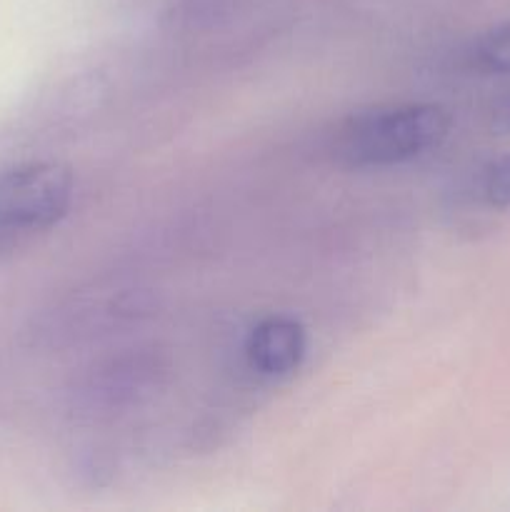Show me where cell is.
Here are the masks:
<instances>
[{
    "label": "cell",
    "instance_id": "6da1fadb",
    "mask_svg": "<svg viewBox=\"0 0 510 512\" xmlns=\"http://www.w3.org/2000/svg\"><path fill=\"white\" fill-rule=\"evenodd\" d=\"M450 133L440 105H383L350 115L333 138V153L350 168H390L418 160L438 148Z\"/></svg>",
    "mask_w": 510,
    "mask_h": 512
},
{
    "label": "cell",
    "instance_id": "7a4b0ae2",
    "mask_svg": "<svg viewBox=\"0 0 510 512\" xmlns=\"http://www.w3.org/2000/svg\"><path fill=\"white\" fill-rule=\"evenodd\" d=\"M73 203V173L50 160L0 170V253L48 233Z\"/></svg>",
    "mask_w": 510,
    "mask_h": 512
},
{
    "label": "cell",
    "instance_id": "3957f363",
    "mask_svg": "<svg viewBox=\"0 0 510 512\" xmlns=\"http://www.w3.org/2000/svg\"><path fill=\"white\" fill-rule=\"evenodd\" d=\"M308 338L305 328L288 315L263 318L245 340V358L250 368L265 378H285L295 373L305 358Z\"/></svg>",
    "mask_w": 510,
    "mask_h": 512
},
{
    "label": "cell",
    "instance_id": "277c9868",
    "mask_svg": "<svg viewBox=\"0 0 510 512\" xmlns=\"http://www.w3.org/2000/svg\"><path fill=\"white\" fill-rule=\"evenodd\" d=\"M473 65L485 73L510 75V23L498 25L475 40Z\"/></svg>",
    "mask_w": 510,
    "mask_h": 512
},
{
    "label": "cell",
    "instance_id": "5b68a950",
    "mask_svg": "<svg viewBox=\"0 0 510 512\" xmlns=\"http://www.w3.org/2000/svg\"><path fill=\"white\" fill-rule=\"evenodd\" d=\"M480 193L485 203L498 210H510V153L490 160L480 175Z\"/></svg>",
    "mask_w": 510,
    "mask_h": 512
},
{
    "label": "cell",
    "instance_id": "8992f818",
    "mask_svg": "<svg viewBox=\"0 0 510 512\" xmlns=\"http://www.w3.org/2000/svg\"><path fill=\"white\" fill-rule=\"evenodd\" d=\"M505 125H508V128H510V103L505 105Z\"/></svg>",
    "mask_w": 510,
    "mask_h": 512
}]
</instances>
